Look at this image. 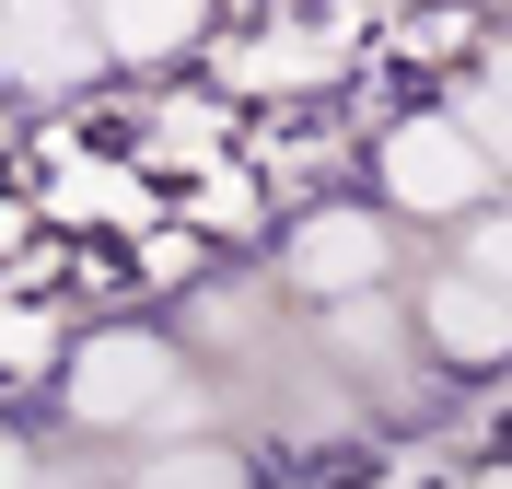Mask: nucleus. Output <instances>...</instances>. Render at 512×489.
I'll use <instances>...</instances> for the list:
<instances>
[{
	"label": "nucleus",
	"instance_id": "obj_1",
	"mask_svg": "<svg viewBox=\"0 0 512 489\" xmlns=\"http://www.w3.org/2000/svg\"><path fill=\"white\" fill-rule=\"evenodd\" d=\"M431 338L466 350V361H489V350H512V315H501L489 292H431Z\"/></svg>",
	"mask_w": 512,
	"mask_h": 489
},
{
	"label": "nucleus",
	"instance_id": "obj_2",
	"mask_svg": "<svg viewBox=\"0 0 512 489\" xmlns=\"http://www.w3.org/2000/svg\"><path fill=\"white\" fill-rule=\"evenodd\" d=\"M152 489H245L222 455H187V466H152Z\"/></svg>",
	"mask_w": 512,
	"mask_h": 489
}]
</instances>
